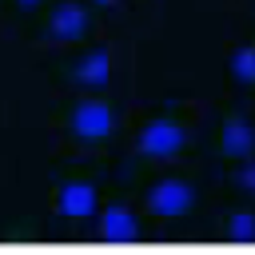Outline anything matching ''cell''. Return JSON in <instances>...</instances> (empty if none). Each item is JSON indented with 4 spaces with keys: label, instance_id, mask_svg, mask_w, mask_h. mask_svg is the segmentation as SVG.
Wrapping results in <instances>:
<instances>
[{
    "label": "cell",
    "instance_id": "1",
    "mask_svg": "<svg viewBox=\"0 0 255 255\" xmlns=\"http://www.w3.org/2000/svg\"><path fill=\"white\" fill-rule=\"evenodd\" d=\"M183 143H187V131H183V124H175V120H151V124L139 131V139H135L139 155H147V159H171Z\"/></svg>",
    "mask_w": 255,
    "mask_h": 255
},
{
    "label": "cell",
    "instance_id": "2",
    "mask_svg": "<svg viewBox=\"0 0 255 255\" xmlns=\"http://www.w3.org/2000/svg\"><path fill=\"white\" fill-rule=\"evenodd\" d=\"M72 135L76 139H88V143H96V139H108L112 135V128H116V116H112V108L104 104V100H80L76 108H72Z\"/></svg>",
    "mask_w": 255,
    "mask_h": 255
},
{
    "label": "cell",
    "instance_id": "3",
    "mask_svg": "<svg viewBox=\"0 0 255 255\" xmlns=\"http://www.w3.org/2000/svg\"><path fill=\"white\" fill-rule=\"evenodd\" d=\"M191 183H183V179H159L151 191H147V207H151V215H159V219H175V215H183L187 207H191Z\"/></svg>",
    "mask_w": 255,
    "mask_h": 255
},
{
    "label": "cell",
    "instance_id": "4",
    "mask_svg": "<svg viewBox=\"0 0 255 255\" xmlns=\"http://www.w3.org/2000/svg\"><path fill=\"white\" fill-rule=\"evenodd\" d=\"M48 32L56 36V40H80L84 32H88V8L84 4H76V0H64V4H56L52 8V20H48Z\"/></svg>",
    "mask_w": 255,
    "mask_h": 255
},
{
    "label": "cell",
    "instance_id": "5",
    "mask_svg": "<svg viewBox=\"0 0 255 255\" xmlns=\"http://www.w3.org/2000/svg\"><path fill=\"white\" fill-rule=\"evenodd\" d=\"M56 211L64 219H88L96 215V187L84 183V179H72L60 187V199H56Z\"/></svg>",
    "mask_w": 255,
    "mask_h": 255
},
{
    "label": "cell",
    "instance_id": "6",
    "mask_svg": "<svg viewBox=\"0 0 255 255\" xmlns=\"http://www.w3.org/2000/svg\"><path fill=\"white\" fill-rule=\"evenodd\" d=\"M100 235H104L108 243H131V239L139 235V227H135V215H131L128 207L112 203V207L100 215Z\"/></svg>",
    "mask_w": 255,
    "mask_h": 255
},
{
    "label": "cell",
    "instance_id": "7",
    "mask_svg": "<svg viewBox=\"0 0 255 255\" xmlns=\"http://www.w3.org/2000/svg\"><path fill=\"white\" fill-rule=\"evenodd\" d=\"M223 151L231 159H247L255 151V128L247 120H227V128H223Z\"/></svg>",
    "mask_w": 255,
    "mask_h": 255
},
{
    "label": "cell",
    "instance_id": "8",
    "mask_svg": "<svg viewBox=\"0 0 255 255\" xmlns=\"http://www.w3.org/2000/svg\"><path fill=\"white\" fill-rule=\"evenodd\" d=\"M108 76H112V56L108 52H88L76 64V84H84V88H104Z\"/></svg>",
    "mask_w": 255,
    "mask_h": 255
},
{
    "label": "cell",
    "instance_id": "9",
    "mask_svg": "<svg viewBox=\"0 0 255 255\" xmlns=\"http://www.w3.org/2000/svg\"><path fill=\"white\" fill-rule=\"evenodd\" d=\"M231 76L243 80V84L255 80V48H239V52L231 56Z\"/></svg>",
    "mask_w": 255,
    "mask_h": 255
},
{
    "label": "cell",
    "instance_id": "10",
    "mask_svg": "<svg viewBox=\"0 0 255 255\" xmlns=\"http://www.w3.org/2000/svg\"><path fill=\"white\" fill-rule=\"evenodd\" d=\"M235 179H239V183H243L247 191H255V159H251V155H247V163H243V167L235 171Z\"/></svg>",
    "mask_w": 255,
    "mask_h": 255
},
{
    "label": "cell",
    "instance_id": "11",
    "mask_svg": "<svg viewBox=\"0 0 255 255\" xmlns=\"http://www.w3.org/2000/svg\"><path fill=\"white\" fill-rule=\"evenodd\" d=\"M231 223H235V227H231V235H235V239H239V235H243V239H251V235H255V227H251V215H235Z\"/></svg>",
    "mask_w": 255,
    "mask_h": 255
},
{
    "label": "cell",
    "instance_id": "12",
    "mask_svg": "<svg viewBox=\"0 0 255 255\" xmlns=\"http://www.w3.org/2000/svg\"><path fill=\"white\" fill-rule=\"evenodd\" d=\"M16 4H20V8H36L40 0H16Z\"/></svg>",
    "mask_w": 255,
    "mask_h": 255
},
{
    "label": "cell",
    "instance_id": "13",
    "mask_svg": "<svg viewBox=\"0 0 255 255\" xmlns=\"http://www.w3.org/2000/svg\"><path fill=\"white\" fill-rule=\"evenodd\" d=\"M96 4H116V0H96Z\"/></svg>",
    "mask_w": 255,
    "mask_h": 255
}]
</instances>
